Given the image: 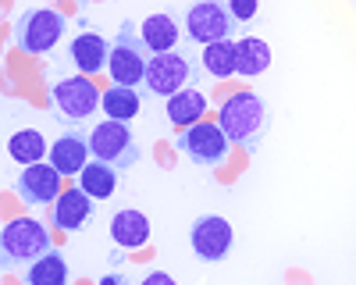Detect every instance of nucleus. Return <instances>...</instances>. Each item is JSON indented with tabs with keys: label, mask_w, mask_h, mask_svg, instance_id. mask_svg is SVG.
<instances>
[{
	"label": "nucleus",
	"mask_w": 356,
	"mask_h": 285,
	"mask_svg": "<svg viewBox=\"0 0 356 285\" xmlns=\"http://www.w3.org/2000/svg\"><path fill=\"white\" fill-rule=\"evenodd\" d=\"M267 125H271V114H267V104L257 93H235L221 104L218 129L225 132L228 142H239V147L250 150V154L264 142Z\"/></svg>",
	"instance_id": "obj_1"
},
{
	"label": "nucleus",
	"mask_w": 356,
	"mask_h": 285,
	"mask_svg": "<svg viewBox=\"0 0 356 285\" xmlns=\"http://www.w3.org/2000/svg\"><path fill=\"white\" fill-rule=\"evenodd\" d=\"M47 250H54L50 232L36 218H15L0 228V268H8V271L29 268L33 261H40Z\"/></svg>",
	"instance_id": "obj_2"
},
{
	"label": "nucleus",
	"mask_w": 356,
	"mask_h": 285,
	"mask_svg": "<svg viewBox=\"0 0 356 285\" xmlns=\"http://www.w3.org/2000/svg\"><path fill=\"white\" fill-rule=\"evenodd\" d=\"M146 61H150V54H146V47H143V40H139V28H136V22L125 18L122 28H118L114 47H111V57H107L111 82H114V86H129V90H136V86L143 82Z\"/></svg>",
	"instance_id": "obj_3"
},
{
	"label": "nucleus",
	"mask_w": 356,
	"mask_h": 285,
	"mask_svg": "<svg viewBox=\"0 0 356 285\" xmlns=\"http://www.w3.org/2000/svg\"><path fill=\"white\" fill-rule=\"evenodd\" d=\"M89 154H93V161H100L114 171H129L139 161V142H136L129 125L100 122V125H93V132H89Z\"/></svg>",
	"instance_id": "obj_4"
},
{
	"label": "nucleus",
	"mask_w": 356,
	"mask_h": 285,
	"mask_svg": "<svg viewBox=\"0 0 356 285\" xmlns=\"http://www.w3.org/2000/svg\"><path fill=\"white\" fill-rule=\"evenodd\" d=\"M65 15L54 8H33L15 25V47L25 54H50L65 36Z\"/></svg>",
	"instance_id": "obj_5"
},
{
	"label": "nucleus",
	"mask_w": 356,
	"mask_h": 285,
	"mask_svg": "<svg viewBox=\"0 0 356 285\" xmlns=\"http://www.w3.org/2000/svg\"><path fill=\"white\" fill-rule=\"evenodd\" d=\"M189 79H193V61L186 54H154L150 61H146V72H143V90L146 97H164L171 100L175 93H182L189 90Z\"/></svg>",
	"instance_id": "obj_6"
},
{
	"label": "nucleus",
	"mask_w": 356,
	"mask_h": 285,
	"mask_svg": "<svg viewBox=\"0 0 356 285\" xmlns=\"http://www.w3.org/2000/svg\"><path fill=\"white\" fill-rule=\"evenodd\" d=\"M175 147H178V154L189 157L200 168H221L228 161V139L211 122H196V125L182 129L175 139Z\"/></svg>",
	"instance_id": "obj_7"
},
{
	"label": "nucleus",
	"mask_w": 356,
	"mask_h": 285,
	"mask_svg": "<svg viewBox=\"0 0 356 285\" xmlns=\"http://www.w3.org/2000/svg\"><path fill=\"white\" fill-rule=\"evenodd\" d=\"M189 243H193V253L200 256V261L218 264V261H225V256H228V250H232V243H235V232H232L228 218H221V214H203V218H196L193 228H189Z\"/></svg>",
	"instance_id": "obj_8"
},
{
	"label": "nucleus",
	"mask_w": 356,
	"mask_h": 285,
	"mask_svg": "<svg viewBox=\"0 0 356 285\" xmlns=\"http://www.w3.org/2000/svg\"><path fill=\"white\" fill-rule=\"evenodd\" d=\"M186 28H189V40H196V43H203V47H211V43L232 40L239 25L232 22V15H228L225 4H218V0H207V4L189 8Z\"/></svg>",
	"instance_id": "obj_9"
},
{
	"label": "nucleus",
	"mask_w": 356,
	"mask_h": 285,
	"mask_svg": "<svg viewBox=\"0 0 356 285\" xmlns=\"http://www.w3.org/2000/svg\"><path fill=\"white\" fill-rule=\"evenodd\" d=\"M50 100H54V107L65 114V118H72V122H89L97 114V107H100V90L93 82H89L86 75H79V79H65V82H57L54 90H50Z\"/></svg>",
	"instance_id": "obj_10"
},
{
	"label": "nucleus",
	"mask_w": 356,
	"mask_h": 285,
	"mask_svg": "<svg viewBox=\"0 0 356 285\" xmlns=\"http://www.w3.org/2000/svg\"><path fill=\"white\" fill-rule=\"evenodd\" d=\"M93 214H97V204L75 186V189H65L61 196L54 200L50 225L61 228V232H82V228L93 221Z\"/></svg>",
	"instance_id": "obj_11"
},
{
	"label": "nucleus",
	"mask_w": 356,
	"mask_h": 285,
	"mask_svg": "<svg viewBox=\"0 0 356 285\" xmlns=\"http://www.w3.org/2000/svg\"><path fill=\"white\" fill-rule=\"evenodd\" d=\"M57 189H61V175H57L50 164H29L15 182V193L25 200V204H36V207L54 204V200L61 196Z\"/></svg>",
	"instance_id": "obj_12"
},
{
	"label": "nucleus",
	"mask_w": 356,
	"mask_h": 285,
	"mask_svg": "<svg viewBox=\"0 0 356 285\" xmlns=\"http://www.w3.org/2000/svg\"><path fill=\"white\" fill-rule=\"evenodd\" d=\"M86 154H89V136L72 129L50 147V168L57 175H79L86 168Z\"/></svg>",
	"instance_id": "obj_13"
},
{
	"label": "nucleus",
	"mask_w": 356,
	"mask_h": 285,
	"mask_svg": "<svg viewBox=\"0 0 356 285\" xmlns=\"http://www.w3.org/2000/svg\"><path fill=\"white\" fill-rule=\"evenodd\" d=\"M111 239L122 250H143L150 243V218L143 211H118L111 218Z\"/></svg>",
	"instance_id": "obj_14"
},
{
	"label": "nucleus",
	"mask_w": 356,
	"mask_h": 285,
	"mask_svg": "<svg viewBox=\"0 0 356 285\" xmlns=\"http://www.w3.org/2000/svg\"><path fill=\"white\" fill-rule=\"evenodd\" d=\"M107 57H111V43L100 33H82L72 40V61L82 75L107 72Z\"/></svg>",
	"instance_id": "obj_15"
},
{
	"label": "nucleus",
	"mask_w": 356,
	"mask_h": 285,
	"mask_svg": "<svg viewBox=\"0 0 356 285\" xmlns=\"http://www.w3.org/2000/svg\"><path fill=\"white\" fill-rule=\"evenodd\" d=\"M271 68V47L257 36H246L235 43V75L243 79H257Z\"/></svg>",
	"instance_id": "obj_16"
},
{
	"label": "nucleus",
	"mask_w": 356,
	"mask_h": 285,
	"mask_svg": "<svg viewBox=\"0 0 356 285\" xmlns=\"http://www.w3.org/2000/svg\"><path fill=\"white\" fill-rule=\"evenodd\" d=\"M143 47L154 50V54H171L178 43V22L171 15H150L143 22V33H139Z\"/></svg>",
	"instance_id": "obj_17"
},
{
	"label": "nucleus",
	"mask_w": 356,
	"mask_h": 285,
	"mask_svg": "<svg viewBox=\"0 0 356 285\" xmlns=\"http://www.w3.org/2000/svg\"><path fill=\"white\" fill-rule=\"evenodd\" d=\"M25 285H68V264L61 250H47L25 268Z\"/></svg>",
	"instance_id": "obj_18"
},
{
	"label": "nucleus",
	"mask_w": 356,
	"mask_h": 285,
	"mask_svg": "<svg viewBox=\"0 0 356 285\" xmlns=\"http://www.w3.org/2000/svg\"><path fill=\"white\" fill-rule=\"evenodd\" d=\"M79 189L89 200H107L118 189V171L100 164V161H86V168L79 171Z\"/></svg>",
	"instance_id": "obj_19"
},
{
	"label": "nucleus",
	"mask_w": 356,
	"mask_h": 285,
	"mask_svg": "<svg viewBox=\"0 0 356 285\" xmlns=\"http://www.w3.org/2000/svg\"><path fill=\"white\" fill-rule=\"evenodd\" d=\"M100 107L107 114V122H132L139 114V90H129V86H111L107 93H100Z\"/></svg>",
	"instance_id": "obj_20"
},
{
	"label": "nucleus",
	"mask_w": 356,
	"mask_h": 285,
	"mask_svg": "<svg viewBox=\"0 0 356 285\" xmlns=\"http://www.w3.org/2000/svg\"><path fill=\"white\" fill-rule=\"evenodd\" d=\"M207 111V97L200 90H182L168 100V122L178 129H189L200 122V114Z\"/></svg>",
	"instance_id": "obj_21"
},
{
	"label": "nucleus",
	"mask_w": 356,
	"mask_h": 285,
	"mask_svg": "<svg viewBox=\"0 0 356 285\" xmlns=\"http://www.w3.org/2000/svg\"><path fill=\"white\" fill-rule=\"evenodd\" d=\"M8 154H11V161H18V164L29 168V164H40L43 161L47 142H43V136L36 129H22V132H15L8 139Z\"/></svg>",
	"instance_id": "obj_22"
},
{
	"label": "nucleus",
	"mask_w": 356,
	"mask_h": 285,
	"mask_svg": "<svg viewBox=\"0 0 356 285\" xmlns=\"http://www.w3.org/2000/svg\"><path fill=\"white\" fill-rule=\"evenodd\" d=\"M203 68H207V75H214V79L235 75V43L221 40V43L203 47Z\"/></svg>",
	"instance_id": "obj_23"
},
{
	"label": "nucleus",
	"mask_w": 356,
	"mask_h": 285,
	"mask_svg": "<svg viewBox=\"0 0 356 285\" xmlns=\"http://www.w3.org/2000/svg\"><path fill=\"white\" fill-rule=\"evenodd\" d=\"M228 15H232V22H246L257 15V4L253 0H235V4H228Z\"/></svg>",
	"instance_id": "obj_24"
},
{
	"label": "nucleus",
	"mask_w": 356,
	"mask_h": 285,
	"mask_svg": "<svg viewBox=\"0 0 356 285\" xmlns=\"http://www.w3.org/2000/svg\"><path fill=\"white\" fill-rule=\"evenodd\" d=\"M143 285H178V282H175L168 271H150V275L143 278Z\"/></svg>",
	"instance_id": "obj_25"
},
{
	"label": "nucleus",
	"mask_w": 356,
	"mask_h": 285,
	"mask_svg": "<svg viewBox=\"0 0 356 285\" xmlns=\"http://www.w3.org/2000/svg\"><path fill=\"white\" fill-rule=\"evenodd\" d=\"M97 285H132V282H129V278H125L122 271H111V275H104V278H100Z\"/></svg>",
	"instance_id": "obj_26"
}]
</instances>
